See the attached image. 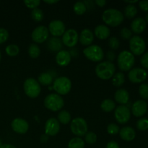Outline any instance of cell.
<instances>
[{"mask_svg": "<svg viewBox=\"0 0 148 148\" xmlns=\"http://www.w3.org/2000/svg\"><path fill=\"white\" fill-rule=\"evenodd\" d=\"M102 19L104 23L111 27H117L123 23L124 16L121 11L116 9H108L103 12Z\"/></svg>", "mask_w": 148, "mask_h": 148, "instance_id": "cell-1", "label": "cell"}, {"mask_svg": "<svg viewBox=\"0 0 148 148\" xmlns=\"http://www.w3.org/2000/svg\"><path fill=\"white\" fill-rule=\"evenodd\" d=\"M116 72L115 65L113 62H102L95 66V74L101 79H109L113 77Z\"/></svg>", "mask_w": 148, "mask_h": 148, "instance_id": "cell-2", "label": "cell"}, {"mask_svg": "<svg viewBox=\"0 0 148 148\" xmlns=\"http://www.w3.org/2000/svg\"><path fill=\"white\" fill-rule=\"evenodd\" d=\"M135 62L134 56L129 51H122L117 57L118 66L121 71L131 70Z\"/></svg>", "mask_w": 148, "mask_h": 148, "instance_id": "cell-3", "label": "cell"}, {"mask_svg": "<svg viewBox=\"0 0 148 148\" xmlns=\"http://www.w3.org/2000/svg\"><path fill=\"white\" fill-rule=\"evenodd\" d=\"M44 106L46 108L52 111H58L62 109L64 105V101L61 95L56 93L48 95L44 99Z\"/></svg>", "mask_w": 148, "mask_h": 148, "instance_id": "cell-4", "label": "cell"}, {"mask_svg": "<svg viewBox=\"0 0 148 148\" xmlns=\"http://www.w3.org/2000/svg\"><path fill=\"white\" fill-rule=\"evenodd\" d=\"M72 88V82L66 77H59L53 81V89L58 95H64L69 93Z\"/></svg>", "mask_w": 148, "mask_h": 148, "instance_id": "cell-5", "label": "cell"}, {"mask_svg": "<svg viewBox=\"0 0 148 148\" xmlns=\"http://www.w3.org/2000/svg\"><path fill=\"white\" fill-rule=\"evenodd\" d=\"M83 54L89 60L98 62L104 58V52L102 48L98 45H90L83 50Z\"/></svg>", "mask_w": 148, "mask_h": 148, "instance_id": "cell-6", "label": "cell"}, {"mask_svg": "<svg viewBox=\"0 0 148 148\" xmlns=\"http://www.w3.org/2000/svg\"><path fill=\"white\" fill-rule=\"evenodd\" d=\"M40 88L38 82L33 78H27L24 82V91L25 95L30 98H36L40 95Z\"/></svg>", "mask_w": 148, "mask_h": 148, "instance_id": "cell-7", "label": "cell"}, {"mask_svg": "<svg viewBox=\"0 0 148 148\" xmlns=\"http://www.w3.org/2000/svg\"><path fill=\"white\" fill-rule=\"evenodd\" d=\"M70 129L75 135L77 137H82L88 132V124L83 118L77 117L71 121Z\"/></svg>", "mask_w": 148, "mask_h": 148, "instance_id": "cell-8", "label": "cell"}, {"mask_svg": "<svg viewBox=\"0 0 148 148\" xmlns=\"http://www.w3.org/2000/svg\"><path fill=\"white\" fill-rule=\"evenodd\" d=\"M130 49L133 55L140 56L145 52L146 49L144 39L139 36H134L130 40Z\"/></svg>", "mask_w": 148, "mask_h": 148, "instance_id": "cell-9", "label": "cell"}, {"mask_svg": "<svg viewBox=\"0 0 148 148\" xmlns=\"http://www.w3.org/2000/svg\"><path fill=\"white\" fill-rule=\"evenodd\" d=\"M62 41L67 47H74L79 41V34L75 29H68L62 36Z\"/></svg>", "mask_w": 148, "mask_h": 148, "instance_id": "cell-10", "label": "cell"}, {"mask_svg": "<svg viewBox=\"0 0 148 148\" xmlns=\"http://www.w3.org/2000/svg\"><path fill=\"white\" fill-rule=\"evenodd\" d=\"M114 116L119 124H124L130 119L131 111L127 106L119 105L114 111Z\"/></svg>", "mask_w": 148, "mask_h": 148, "instance_id": "cell-11", "label": "cell"}, {"mask_svg": "<svg viewBox=\"0 0 148 148\" xmlns=\"http://www.w3.org/2000/svg\"><path fill=\"white\" fill-rule=\"evenodd\" d=\"M49 29L44 25L38 26L32 32V40L36 43H42L49 38Z\"/></svg>", "mask_w": 148, "mask_h": 148, "instance_id": "cell-12", "label": "cell"}, {"mask_svg": "<svg viewBox=\"0 0 148 148\" xmlns=\"http://www.w3.org/2000/svg\"><path fill=\"white\" fill-rule=\"evenodd\" d=\"M147 77V73L143 68H134L130 71L128 78L132 83H141Z\"/></svg>", "mask_w": 148, "mask_h": 148, "instance_id": "cell-13", "label": "cell"}, {"mask_svg": "<svg viewBox=\"0 0 148 148\" xmlns=\"http://www.w3.org/2000/svg\"><path fill=\"white\" fill-rule=\"evenodd\" d=\"M49 31L53 37L59 38L63 36L66 31L65 25L62 20H55L51 22L49 25Z\"/></svg>", "mask_w": 148, "mask_h": 148, "instance_id": "cell-14", "label": "cell"}, {"mask_svg": "<svg viewBox=\"0 0 148 148\" xmlns=\"http://www.w3.org/2000/svg\"><path fill=\"white\" fill-rule=\"evenodd\" d=\"M60 124L55 118H50L45 124V134L48 136H55L59 132Z\"/></svg>", "mask_w": 148, "mask_h": 148, "instance_id": "cell-15", "label": "cell"}, {"mask_svg": "<svg viewBox=\"0 0 148 148\" xmlns=\"http://www.w3.org/2000/svg\"><path fill=\"white\" fill-rule=\"evenodd\" d=\"M11 127L13 131L17 134H25L29 130V124L26 120L21 118H16L12 121Z\"/></svg>", "mask_w": 148, "mask_h": 148, "instance_id": "cell-16", "label": "cell"}, {"mask_svg": "<svg viewBox=\"0 0 148 148\" xmlns=\"http://www.w3.org/2000/svg\"><path fill=\"white\" fill-rule=\"evenodd\" d=\"M147 111V103L143 100L135 101L132 106V113L136 117H141Z\"/></svg>", "mask_w": 148, "mask_h": 148, "instance_id": "cell-17", "label": "cell"}, {"mask_svg": "<svg viewBox=\"0 0 148 148\" xmlns=\"http://www.w3.org/2000/svg\"><path fill=\"white\" fill-rule=\"evenodd\" d=\"M71 59L72 57H71L70 53L66 50H61L56 53V64L60 66H67L70 63Z\"/></svg>", "mask_w": 148, "mask_h": 148, "instance_id": "cell-18", "label": "cell"}, {"mask_svg": "<svg viewBox=\"0 0 148 148\" xmlns=\"http://www.w3.org/2000/svg\"><path fill=\"white\" fill-rule=\"evenodd\" d=\"M79 40L83 46H89L94 40V35L90 29L85 28L82 30L79 36Z\"/></svg>", "mask_w": 148, "mask_h": 148, "instance_id": "cell-19", "label": "cell"}, {"mask_svg": "<svg viewBox=\"0 0 148 148\" xmlns=\"http://www.w3.org/2000/svg\"><path fill=\"white\" fill-rule=\"evenodd\" d=\"M146 28V21L143 17H137L131 24V29L136 34L142 33Z\"/></svg>", "mask_w": 148, "mask_h": 148, "instance_id": "cell-20", "label": "cell"}, {"mask_svg": "<svg viewBox=\"0 0 148 148\" xmlns=\"http://www.w3.org/2000/svg\"><path fill=\"white\" fill-rule=\"evenodd\" d=\"M119 134L123 140L127 142L132 141L136 137L135 130L130 127H124L121 128Z\"/></svg>", "mask_w": 148, "mask_h": 148, "instance_id": "cell-21", "label": "cell"}, {"mask_svg": "<svg viewBox=\"0 0 148 148\" xmlns=\"http://www.w3.org/2000/svg\"><path fill=\"white\" fill-rule=\"evenodd\" d=\"M111 34L110 29L104 25H99L95 28V35L100 40H106Z\"/></svg>", "mask_w": 148, "mask_h": 148, "instance_id": "cell-22", "label": "cell"}, {"mask_svg": "<svg viewBox=\"0 0 148 148\" xmlns=\"http://www.w3.org/2000/svg\"><path fill=\"white\" fill-rule=\"evenodd\" d=\"M115 101L121 105H125L128 103L130 99V94L125 89H119L114 95Z\"/></svg>", "mask_w": 148, "mask_h": 148, "instance_id": "cell-23", "label": "cell"}, {"mask_svg": "<svg viewBox=\"0 0 148 148\" xmlns=\"http://www.w3.org/2000/svg\"><path fill=\"white\" fill-rule=\"evenodd\" d=\"M47 46L49 51L58 53L62 49V41L59 38L52 37L48 40Z\"/></svg>", "mask_w": 148, "mask_h": 148, "instance_id": "cell-24", "label": "cell"}, {"mask_svg": "<svg viewBox=\"0 0 148 148\" xmlns=\"http://www.w3.org/2000/svg\"><path fill=\"white\" fill-rule=\"evenodd\" d=\"M38 83L41 84L42 85H49L53 82V77L48 72H43L38 76Z\"/></svg>", "mask_w": 148, "mask_h": 148, "instance_id": "cell-25", "label": "cell"}, {"mask_svg": "<svg viewBox=\"0 0 148 148\" xmlns=\"http://www.w3.org/2000/svg\"><path fill=\"white\" fill-rule=\"evenodd\" d=\"M116 104L114 101L111 99H107L103 100L101 104V108L105 112H111L115 108Z\"/></svg>", "mask_w": 148, "mask_h": 148, "instance_id": "cell-26", "label": "cell"}, {"mask_svg": "<svg viewBox=\"0 0 148 148\" xmlns=\"http://www.w3.org/2000/svg\"><path fill=\"white\" fill-rule=\"evenodd\" d=\"M124 82H125V77L122 72H117L113 76L112 84L116 88H119L123 85Z\"/></svg>", "mask_w": 148, "mask_h": 148, "instance_id": "cell-27", "label": "cell"}, {"mask_svg": "<svg viewBox=\"0 0 148 148\" xmlns=\"http://www.w3.org/2000/svg\"><path fill=\"white\" fill-rule=\"evenodd\" d=\"M85 141L79 137H74L69 140L68 148H85Z\"/></svg>", "mask_w": 148, "mask_h": 148, "instance_id": "cell-28", "label": "cell"}, {"mask_svg": "<svg viewBox=\"0 0 148 148\" xmlns=\"http://www.w3.org/2000/svg\"><path fill=\"white\" fill-rule=\"evenodd\" d=\"M137 14V9L133 4H128L124 8V15L128 19H132L135 17Z\"/></svg>", "mask_w": 148, "mask_h": 148, "instance_id": "cell-29", "label": "cell"}, {"mask_svg": "<svg viewBox=\"0 0 148 148\" xmlns=\"http://www.w3.org/2000/svg\"><path fill=\"white\" fill-rule=\"evenodd\" d=\"M58 121L62 124H67L71 121V115L68 111H61L58 114Z\"/></svg>", "mask_w": 148, "mask_h": 148, "instance_id": "cell-30", "label": "cell"}, {"mask_svg": "<svg viewBox=\"0 0 148 148\" xmlns=\"http://www.w3.org/2000/svg\"><path fill=\"white\" fill-rule=\"evenodd\" d=\"M28 54L32 59H37L40 54V49L36 43H31L28 47Z\"/></svg>", "mask_w": 148, "mask_h": 148, "instance_id": "cell-31", "label": "cell"}, {"mask_svg": "<svg viewBox=\"0 0 148 148\" xmlns=\"http://www.w3.org/2000/svg\"><path fill=\"white\" fill-rule=\"evenodd\" d=\"M74 12L78 15H82L85 14L87 11V6L83 1H77L74 4Z\"/></svg>", "mask_w": 148, "mask_h": 148, "instance_id": "cell-32", "label": "cell"}, {"mask_svg": "<svg viewBox=\"0 0 148 148\" xmlns=\"http://www.w3.org/2000/svg\"><path fill=\"white\" fill-rule=\"evenodd\" d=\"M31 17L36 22L42 21L43 20V17H44L43 10L39 8H36L33 10L31 12Z\"/></svg>", "mask_w": 148, "mask_h": 148, "instance_id": "cell-33", "label": "cell"}, {"mask_svg": "<svg viewBox=\"0 0 148 148\" xmlns=\"http://www.w3.org/2000/svg\"><path fill=\"white\" fill-rule=\"evenodd\" d=\"M5 51L7 54L10 56H15L20 52V49L15 44H10L6 47Z\"/></svg>", "mask_w": 148, "mask_h": 148, "instance_id": "cell-34", "label": "cell"}, {"mask_svg": "<svg viewBox=\"0 0 148 148\" xmlns=\"http://www.w3.org/2000/svg\"><path fill=\"white\" fill-rule=\"evenodd\" d=\"M85 141L89 145H93L97 141V135L93 132H87L85 135Z\"/></svg>", "mask_w": 148, "mask_h": 148, "instance_id": "cell-35", "label": "cell"}, {"mask_svg": "<svg viewBox=\"0 0 148 148\" xmlns=\"http://www.w3.org/2000/svg\"><path fill=\"white\" fill-rule=\"evenodd\" d=\"M140 97L145 100H148V84L143 83L139 88Z\"/></svg>", "mask_w": 148, "mask_h": 148, "instance_id": "cell-36", "label": "cell"}, {"mask_svg": "<svg viewBox=\"0 0 148 148\" xmlns=\"http://www.w3.org/2000/svg\"><path fill=\"white\" fill-rule=\"evenodd\" d=\"M137 127L141 131H145L148 130V119L147 118H142L137 122Z\"/></svg>", "mask_w": 148, "mask_h": 148, "instance_id": "cell-37", "label": "cell"}, {"mask_svg": "<svg viewBox=\"0 0 148 148\" xmlns=\"http://www.w3.org/2000/svg\"><path fill=\"white\" fill-rule=\"evenodd\" d=\"M119 127L114 123L108 124V127H107V132H108V134H111V135H116V134H119Z\"/></svg>", "mask_w": 148, "mask_h": 148, "instance_id": "cell-38", "label": "cell"}, {"mask_svg": "<svg viewBox=\"0 0 148 148\" xmlns=\"http://www.w3.org/2000/svg\"><path fill=\"white\" fill-rule=\"evenodd\" d=\"M120 36L124 40H130L132 37V30L127 27H123L120 31Z\"/></svg>", "mask_w": 148, "mask_h": 148, "instance_id": "cell-39", "label": "cell"}, {"mask_svg": "<svg viewBox=\"0 0 148 148\" xmlns=\"http://www.w3.org/2000/svg\"><path fill=\"white\" fill-rule=\"evenodd\" d=\"M119 40L116 37H113L110 38L109 40H108V46L113 50H116V49H118L119 47Z\"/></svg>", "mask_w": 148, "mask_h": 148, "instance_id": "cell-40", "label": "cell"}, {"mask_svg": "<svg viewBox=\"0 0 148 148\" xmlns=\"http://www.w3.org/2000/svg\"><path fill=\"white\" fill-rule=\"evenodd\" d=\"M24 3L27 8L34 10V9L38 8L39 4H40V0H27V1H25Z\"/></svg>", "mask_w": 148, "mask_h": 148, "instance_id": "cell-41", "label": "cell"}, {"mask_svg": "<svg viewBox=\"0 0 148 148\" xmlns=\"http://www.w3.org/2000/svg\"><path fill=\"white\" fill-rule=\"evenodd\" d=\"M9 38V32L5 28L0 27V44L5 43Z\"/></svg>", "mask_w": 148, "mask_h": 148, "instance_id": "cell-42", "label": "cell"}, {"mask_svg": "<svg viewBox=\"0 0 148 148\" xmlns=\"http://www.w3.org/2000/svg\"><path fill=\"white\" fill-rule=\"evenodd\" d=\"M140 62L143 67L148 69V52H146L143 55L140 59Z\"/></svg>", "mask_w": 148, "mask_h": 148, "instance_id": "cell-43", "label": "cell"}, {"mask_svg": "<svg viewBox=\"0 0 148 148\" xmlns=\"http://www.w3.org/2000/svg\"><path fill=\"white\" fill-rule=\"evenodd\" d=\"M139 7L143 11L148 12V0H143L139 2Z\"/></svg>", "mask_w": 148, "mask_h": 148, "instance_id": "cell-44", "label": "cell"}, {"mask_svg": "<svg viewBox=\"0 0 148 148\" xmlns=\"http://www.w3.org/2000/svg\"><path fill=\"white\" fill-rule=\"evenodd\" d=\"M106 59H108V62H112L113 61L115 60L116 59V54L114 51H109L106 53Z\"/></svg>", "mask_w": 148, "mask_h": 148, "instance_id": "cell-45", "label": "cell"}, {"mask_svg": "<svg viewBox=\"0 0 148 148\" xmlns=\"http://www.w3.org/2000/svg\"><path fill=\"white\" fill-rule=\"evenodd\" d=\"M106 148H120L118 143L116 141H111L107 143Z\"/></svg>", "mask_w": 148, "mask_h": 148, "instance_id": "cell-46", "label": "cell"}, {"mask_svg": "<svg viewBox=\"0 0 148 148\" xmlns=\"http://www.w3.org/2000/svg\"><path fill=\"white\" fill-rule=\"evenodd\" d=\"M95 2V4H96L98 6H99L100 7H103L107 3L106 1H105V0H96Z\"/></svg>", "mask_w": 148, "mask_h": 148, "instance_id": "cell-47", "label": "cell"}, {"mask_svg": "<svg viewBox=\"0 0 148 148\" xmlns=\"http://www.w3.org/2000/svg\"><path fill=\"white\" fill-rule=\"evenodd\" d=\"M48 140H49V136H48L47 134H45L41 135V137H40V142H41V143H46Z\"/></svg>", "mask_w": 148, "mask_h": 148, "instance_id": "cell-48", "label": "cell"}, {"mask_svg": "<svg viewBox=\"0 0 148 148\" xmlns=\"http://www.w3.org/2000/svg\"><path fill=\"white\" fill-rule=\"evenodd\" d=\"M58 1H57V0H44V2L49 4H56V3H57Z\"/></svg>", "mask_w": 148, "mask_h": 148, "instance_id": "cell-49", "label": "cell"}, {"mask_svg": "<svg viewBox=\"0 0 148 148\" xmlns=\"http://www.w3.org/2000/svg\"><path fill=\"white\" fill-rule=\"evenodd\" d=\"M0 148H17V147H14V146L12 145L4 144V145H2V146H1Z\"/></svg>", "mask_w": 148, "mask_h": 148, "instance_id": "cell-50", "label": "cell"}, {"mask_svg": "<svg viewBox=\"0 0 148 148\" xmlns=\"http://www.w3.org/2000/svg\"><path fill=\"white\" fill-rule=\"evenodd\" d=\"M126 3H128V4H134V3H137L138 2V1L137 0H133V1H124Z\"/></svg>", "mask_w": 148, "mask_h": 148, "instance_id": "cell-51", "label": "cell"}, {"mask_svg": "<svg viewBox=\"0 0 148 148\" xmlns=\"http://www.w3.org/2000/svg\"><path fill=\"white\" fill-rule=\"evenodd\" d=\"M146 21H147V23H148V13L147 15H146Z\"/></svg>", "mask_w": 148, "mask_h": 148, "instance_id": "cell-52", "label": "cell"}, {"mask_svg": "<svg viewBox=\"0 0 148 148\" xmlns=\"http://www.w3.org/2000/svg\"><path fill=\"white\" fill-rule=\"evenodd\" d=\"M1 146H2V142H1V140H0V147H1Z\"/></svg>", "mask_w": 148, "mask_h": 148, "instance_id": "cell-53", "label": "cell"}, {"mask_svg": "<svg viewBox=\"0 0 148 148\" xmlns=\"http://www.w3.org/2000/svg\"><path fill=\"white\" fill-rule=\"evenodd\" d=\"M1 51H0V62H1Z\"/></svg>", "mask_w": 148, "mask_h": 148, "instance_id": "cell-54", "label": "cell"}]
</instances>
